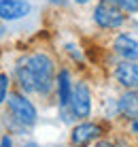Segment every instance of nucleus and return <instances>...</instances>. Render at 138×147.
Masks as SVG:
<instances>
[{"instance_id": "a211bd4d", "label": "nucleus", "mask_w": 138, "mask_h": 147, "mask_svg": "<svg viewBox=\"0 0 138 147\" xmlns=\"http://www.w3.org/2000/svg\"><path fill=\"white\" fill-rule=\"evenodd\" d=\"M21 147H38L36 141H25V143H21Z\"/></svg>"}, {"instance_id": "4468645a", "label": "nucleus", "mask_w": 138, "mask_h": 147, "mask_svg": "<svg viewBox=\"0 0 138 147\" xmlns=\"http://www.w3.org/2000/svg\"><path fill=\"white\" fill-rule=\"evenodd\" d=\"M0 147H15V139L11 132H4L2 139H0Z\"/></svg>"}, {"instance_id": "ddd939ff", "label": "nucleus", "mask_w": 138, "mask_h": 147, "mask_svg": "<svg viewBox=\"0 0 138 147\" xmlns=\"http://www.w3.org/2000/svg\"><path fill=\"white\" fill-rule=\"evenodd\" d=\"M64 49H66V53H68L70 58L74 60V62H83V53H81V49L76 47L74 43H66V45H64Z\"/></svg>"}, {"instance_id": "f3484780", "label": "nucleus", "mask_w": 138, "mask_h": 147, "mask_svg": "<svg viewBox=\"0 0 138 147\" xmlns=\"http://www.w3.org/2000/svg\"><path fill=\"white\" fill-rule=\"evenodd\" d=\"M51 7H66V4L70 2V0H47Z\"/></svg>"}, {"instance_id": "dca6fc26", "label": "nucleus", "mask_w": 138, "mask_h": 147, "mask_svg": "<svg viewBox=\"0 0 138 147\" xmlns=\"http://www.w3.org/2000/svg\"><path fill=\"white\" fill-rule=\"evenodd\" d=\"M127 130H130L132 136H136V139H138V117H134V119L127 121Z\"/></svg>"}, {"instance_id": "412c9836", "label": "nucleus", "mask_w": 138, "mask_h": 147, "mask_svg": "<svg viewBox=\"0 0 138 147\" xmlns=\"http://www.w3.org/2000/svg\"><path fill=\"white\" fill-rule=\"evenodd\" d=\"M2 134H4V132H2V121H0V139H2Z\"/></svg>"}, {"instance_id": "aec40b11", "label": "nucleus", "mask_w": 138, "mask_h": 147, "mask_svg": "<svg viewBox=\"0 0 138 147\" xmlns=\"http://www.w3.org/2000/svg\"><path fill=\"white\" fill-rule=\"evenodd\" d=\"M7 34V28H4V22H0V38Z\"/></svg>"}, {"instance_id": "2eb2a0df", "label": "nucleus", "mask_w": 138, "mask_h": 147, "mask_svg": "<svg viewBox=\"0 0 138 147\" xmlns=\"http://www.w3.org/2000/svg\"><path fill=\"white\" fill-rule=\"evenodd\" d=\"M91 147H117V143H115V141H111V139H104V136H102V139H98Z\"/></svg>"}, {"instance_id": "20e7f679", "label": "nucleus", "mask_w": 138, "mask_h": 147, "mask_svg": "<svg viewBox=\"0 0 138 147\" xmlns=\"http://www.w3.org/2000/svg\"><path fill=\"white\" fill-rule=\"evenodd\" d=\"M72 117L79 119H89L94 113V92H91L87 81H76L72 96H70V105H68Z\"/></svg>"}, {"instance_id": "9d476101", "label": "nucleus", "mask_w": 138, "mask_h": 147, "mask_svg": "<svg viewBox=\"0 0 138 147\" xmlns=\"http://www.w3.org/2000/svg\"><path fill=\"white\" fill-rule=\"evenodd\" d=\"M117 107H119V117L127 121L138 117V90H123L117 96Z\"/></svg>"}, {"instance_id": "7ed1b4c3", "label": "nucleus", "mask_w": 138, "mask_h": 147, "mask_svg": "<svg viewBox=\"0 0 138 147\" xmlns=\"http://www.w3.org/2000/svg\"><path fill=\"white\" fill-rule=\"evenodd\" d=\"M91 22L96 24L100 30H121L127 22V13H123L113 0H98L91 9Z\"/></svg>"}, {"instance_id": "1a4fd4ad", "label": "nucleus", "mask_w": 138, "mask_h": 147, "mask_svg": "<svg viewBox=\"0 0 138 147\" xmlns=\"http://www.w3.org/2000/svg\"><path fill=\"white\" fill-rule=\"evenodd\" d=\"M72 90H74L72 73L68 68H58V77H55V100H58V109H66L70 105Z\"/></svg>"}, {"instance_id": "39448f33", "label": "nucleus", "mask_w": 138, "mask_h": 147, "mask_svg": "<svg viewBox=\"0 0 138 147\" xmlns=\"http://www.w3.org/2000/svg\"><path fill=\"white\" fill-rule=\"evenodd\" d=\"M102 134H104V128H102L100 121L79 119L70 128L68 143H70V147H91L98 139H102Z\"/></svg>"}, {"instance_id": "f257e3e1", "label": "nucleus", "mask_w": 138, "mask_h": 147, "mask_svg": "<svg viewBox=\"0 0 138 147\" xmlns=\"http://www.w3.org/2000/svg\"><path fill=\"white\" fill-rule=\"evenodd\" d=\"M11 77L17 85V90H21L30 96L49 98L51 94H55L58 64H55L53 55L45 49L25 51L15 60Z\"/></svg>"}, {"instance_id": "f03ea898", "label": "nucleus", "mask_w": 138, "mask_h": 147, "mask_svg": "<svg viewBox=\"0 0 138 147\" xmlns=\"http://www.w3.org/2000/svg\"><path fill=\"white\" fill-rule=\"evenodd\" d=\"M4 115H9L11 119H15L17 124H21L23 128H34L38 121V107L34 105V100L30 98V94L21 92V90L15 88L11 96L7 100V107H4Z\"/></svg>"}, {"instance_id": "9b49d317", "label": "nucleus", "mask_w": 138, "mask_h": 147, "mask_svg": "<svg viewBox=\"0 0 138 147\" xmlns=\"http://www.w3.org/2000/svg\"><path fill=\"white\" fill-rule=\"evenodd\" d=\"M13 92V77L7 70H0V109L7 107V100Z\"/></svg>"}, {"instance_id": "6e6552de", "label": "nucleus", "mask_w": 138, "mask_h": 147, "mask_svg": "<svg viewBox=\"0 0 138 147\" xmlns=\"http://www.w3.org/2000/svg\"><path fill=\"white\" fill-rule=\"evenodd\" d=\"M30 13H32L30 0H0V22L4 24L21 22Z\"/></svg>"}, {"instance_id": "6ab92c4d", "label": "nucleus", "mask_w": 138, "mask_h": 147, "mask_svg": "<svg viewBox=\"0 0 138 147\" xmlns=\"http://www.w3.org/2000/svg\"><path fill=\"white\" fill-rule=\"evenodd\" d=\"M72 2H74V4H79V7H85V4H89L91 0H72Z\"/></svg>"}, {"instance_id": "423d86ee", "label": "nucleus", "mask_w": 138, "mask_h": 147, "mask_svg": "<svg viewBox=\"0 0 138 147\" xmlns=\"http://www.w3.org/2000/svg\"><path fill=\"white\" fill-rule=\"evenodd\" d=\"M113 79L121 90H138V62L119 60L113 68Z\"/></svg>"}, {"instance_id": "f8f14e48", "label": "nucleus", "mask_w": 138, "mask_h": 147, "mask_svg": "<svg viewBox=\"0 0 138 147\" xmlns=\"http://www.w3.org/2000/svg\"><path fill=\"white\" fill-rule=\"evenodd\" d=\"M113 2L127 15H136L138 13V0H113Z\"/></svg>"}, {"instance_id": "0eeeda50", "label": "nucleus", "mask_w": 138, "mask_h": 147, "mask_svg": "<svg viewBox=\"0 0 138 147\" xmlns=\"http://www.w3.org/2000/svg\"><path fill=\"white\" fill-rule=\"evenodd\" d=\"M111 49L119 60H134V62H138V34H132V32L115 34Z\"/></svg>"}]
</instances>
